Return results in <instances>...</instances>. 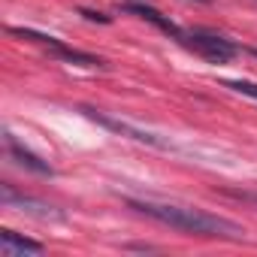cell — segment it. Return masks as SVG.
<instances>
[{
  "label": "cell",
  "mask_w": 257,
  "mask_h": 257,
  "mask_svg": "<svg viewBox=\"0 0 257 257\" xmlns=\"http://www.w3.org/2000/svg\"><path fill=\"white\" fill-rule=\"evenodd\" d=\"M239 197H242V200H257V197H251V194H239Z\"/></svg>",
  "instance_id": "ba28073f"
},
{
  "label": "cell",
  "mask_w": 257,
  "mask_h": 257,
  "mask_svg": "<svg viewBox=\"0 0 257 257\" xmlns=\"http://www.w3.org/2000/svg\"><path fill=\"white\" fill-rule=\"evenodd\" d=\"M0 251H4L7 257H22V254H40L43 245L13 233V230H4V233H0Z\"/></svg>",
  "instance_id": "277c9868"
},
{
  "label": "cell",
  "mask_w": 257,
  "mask_h": 257,
  "mask_svg": "<svg viewBox=\"0 0 257 257\" xmlns=\"http://www.w3.org/2000/svg\"><path fill=\"white\" fill-rule=\"evenodd\" d=\"M85 112H88V118H94L97 124L109 127V131H115V134H127L131 140H137V143H149V146H164V140H158L155 134H146V131H137V127H131V124H121V121H115V118H106V115L97 112V109H85Z\"/></svg>",
  "instance_id": "3957f363"
},
{
  "label": "cell",
  "mask_w": 257,
  "mask_h": 257,
  "mask_svg": "<svg viewBox=\"0 0 257 257\" xmlns=\"http://www.w3.org/2000/svg\"><path fill=\"white\" fill-rule=\"evenodd\" d=\"M179 43H185L188 49H194L200 58H206L209 64H227L230 58H236V46L218 34H206V31H182Z\"/></svg>",
  "instance_id": "7a4b0ae2"
},
{
  "label": "cell",
  "mask_w": 257,
  "mask_h": 257,
  "mask_svg": "<svg viewBox=\"0 0 257 257\" xmlns=\"http://www.w3.org/2000/svg\"><path fill=\"white\" fill-rule=\"evenodd\" d=\"M127 10H131L134 16H143L146 22H152V25H158L161 31H167V34H173L176 40H179V34H182V28H176L170 19H164L158 10H152V7H140V4H131V7H127Z\"/></svg>",
  "instance_id": "8992f818"
},
{
  "label": "cell",
  "mask_w": 257,
  "mask_h": 257,
  "mask_svg": "<svg viewBox=\"0 0 257 257\" xmlns=\"http://www.w3.org/2000/svg\"><path fill=\"white\" fill-rule=\"evenodd\" d=\"M131 206L173 230H182V233H194V236H224V239H242L245 230L227 218H218V215H209L203 209H188V206H173V203H137L131 200Z\"/></svg>",
  "instance_id": "6da1fadb"
},
{
  "label": "cell",
  "mask_w": 257,
  "mask_h": 257,
  "mask_svg": "<svg viewBox=\"0 0 257 257\" xmlns=\"http://www.w3.org/2000/svg\"><path fill=\"white\" fill-rule=\"evenodd\" d=\"M227 88H233L236 94H245V97L257 100V82H227Z\"/></svg>",
  "instance_id": "52a82bcc"
},
{
  "label": "cell",
  "mask_w": 257,
  "mask_h": 257,
  "mask_svg": "<svg viewBox=\"0 0 257 257\" xmlns=\"http://www.w3.org/2000/svg\"><path fill=\"white\" fill-rule=\"evenodd\" d=\"M254 55H257V52H254Z\"/></svg>",
  "instance_id": "9c48e42d"
},
{
  "label": "cell",
  "mask_w": 257,
  "mask_h": 257,
  "mask_svg": "<svg viewBox=\"0 0 257 257\" xmlns=\"http://www.w3.org/2000/svg\"><path fill=\"white\" fill-rule=\"evenodd\" d=\"M7 149H10V155L16 158V164H22V167H28L31 173H40V176H52V167L43 161V158H37L34 152H28L25 146H19L13 137H7Z\"/></svg>",
  "instance_id": "5b68a950"
}]
</instances>
